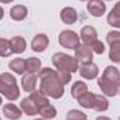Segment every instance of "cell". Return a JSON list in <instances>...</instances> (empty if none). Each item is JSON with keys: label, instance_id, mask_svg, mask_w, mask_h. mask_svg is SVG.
<instances>
[{"label": "cell", "instance_id": "6da1fadb", "mask_svg": "<svg viewBox=\"0 0 120 120\" xmlns=\"http://www.w3.org/2000/svg\"><path fill=\"white\" fill-rule=\"evenodd\" d=\"M39 80H41V92L43 95H48L53 99H60L64 94V84L57 77V71L53 68H42L39 71Z\"/></svg>", "mask_w": 120, "mask_h": 120}, {"label": "cell", "instance_id": "7a4b0ae2", "mask_svg": "<svg viewBox=\"0 0 120 120\" xmlns=\"http://www.w3.org/2000/svg\"><path fill=\"white\" fill-rule=\"evenodd\" d=\"M101 91L106 96H115L120 88V73L113 66H109L105 68L102 77L98 81Z\"/></svg>", "mask_w": 120, "mask_h": 120}, {"label": "cell", "instance_id": "3957f363", "mask_svg": "<svg viewBox=\"0 0 120 120\" xmlns=\"http://www.w3.org/2000/svg\"><path fill=\"white\" fill-rule=\"evenodd\" d=\"M77 101L82 108L92 109V110H96V112H103V110H108V108H109V102L105 96L95 95V94L88 92V91L84 95H81Z\"/></svg>", "mask_w": 120, "mask_h": 120}, {"label": "cell", "instance_id": "277c9868", "mask_svg": "<svg viewBox=\"0 0 120 120\" xmlns=\"http://www.w3.org/2000/svg\"><path fill=\"white\" fill-rule=\"evenodd\" d=\"M0 94H3L8 101H14L20 96V88L13 74L3 73L0 75Z\"/></svg>", "mask_w": 120, "mask_h": 120}, {"label": "cell", "instance_id": "5b68a950", "mask_svg": "<svg viewBox=\"0 0 120 120\" xmlns=\"http://www.w3.org/2000/svg\"><path fill=\"white\" fill-rule=\"evenodd\" d=\"M53 66L59 70V71H67L70 74H73L74 71L78 70V61L77 59L66 55V53H55L52 57Z\"/></svg>", "mask_w": 120, "mask_h": 120}, {"label": "cell", "instance_id": "8992f818", "mask_svg": "<svg viewBox=\"0 0 120 120\" xmlns=\"http://www.w3.org/2000/svg\"><path fill=\"white\" fill-rule=\"evenodd\" d=\"M59 43L66 49H74L75 50L78 48V45H80V38H78V35L74 31L66 30L63 32H60Z\"/></svg>", "mask_w": 120, "mask_h": 120}, {"label": "cell", "instance_id": "52a82bcc", "mask_svg": "<svg viewBox=\"0 0 120 120\" xmlns=\"http://www.w3.org/2000/svg\"><path fill=\"white\" fill-rule=\"evenodd\" d=\"M78 73H80V75H81L82 78H85V80H92V78H95V77L98 75L99 68H98V66L94 64L92 61H90V63H81Z\"/></svg>", "mask_w": 120, "mask_h": 120}, {"label": "cell", "instance_id": "ba28073f", "mask_svg": "<svg viewBox=\"0 0 120 120\" xmlns=\"http://www.w3.org/2000/svg\"><path fill=\"white\" fill-rule=\"evenodd\" d=\"M92 53L94 52L88 45H78V48L75 49V59L81 63H90L92 60Z\"/></svg>", "mask_w": 120, "mask_h": 120}, {"label": "cell", "instance_id": "9c48e42d", "mask_svg": "<svg viewBox=\"0 0 120 120\" xmlns=\"http://www.w3.org/2000/svg\"><path fill=\"white\" fill-rule=\"evenodd\" d=\"M49 45V38L45 34H38L34 36L32 42H31V48L34 52H43Z\"/></svg>", "mask_w": 120, "mask_h": 120}, {"label": "cell", "instance_id": "30bf717a", "mask_svg": "<svg viewBox=\"0 0 120 120\" xmlns=\"http://www.w3.org/2000/svg\"><path fill=\"white\" fill-rule=\"evenodd\" d=\"M87 8H88V11H90L91 15H94V17H101V15H103V13H105V10H106V4H105L102 0H90Z\"/></svg>", "mask_w": 120, "mask_h": 120}, {"label": "cell", "instance_id": "8fae6325", "mask_svg": "<svg viewBox=\"0 0 120 120\" xmlns=\"http://www.w3.org/2000/svg\"><path fill=\"white\" fill-rule=\"evenodd\" d=\"M36 81H38V77H36L35 73H27V74H22L21 84H22L24 91H27V92H32V91H35Z\"/></svg>", "mask_w": 120, "mask_h": 120}, {"label": "cell", "instance_id": "7c38bea8", "mask_svg": "<svg viewBox=\"0 0 120 120\" xmlns=\"http://www.w3.org/2000/svg\"><path fill=\"white\" fill-rule=\"evenodd\" d=\"M60 18H61V21H63L64 24L71 25V24H74V22L77 21L78 14H77V11H75L73 7H64V8L61 10V13H60Z\"/></svg>", "mask_w": 120, "mask_h": 120}, {"label": "cell", "instance_id": "4fadbf2b", "mask_svg": "<svg viewBox=\"0 0 120 120\" xmlns=\"http://www.w3.org/2000/svg\"><path fill=\"white\" fill-rule=\"evenodd\" d=\"M81 38H82L84 43L90 46L92 42H95V41L98 39V32H96V30H95L94 27L87 25V27H84V28L81 30Z\"/></svg>", "mask_w": 120, "mask_h": 120}, {"label": "cell", "instance_id": "5bb4252c", "mask_svg": "<svg viewBox=\"0 0 120 120\" xmlns=\"http://www.w3.org/2000/svg\"><path fill=\"white\" fill-rule=\"evenodd\" d=\"M21 112L22 110L20 108H17L14 103H7L3 108V115L10 120H18L21 117Z\"/></svg>", "mask_w": 120, "mask_h": 120}, {"label": "cell", "instance_id": "9a60e30c", "mask_svg": "<svg viewBox=\"0 0 120 120\" xmlns=\"http://www.w3.org/2000/svg\"><path fill=\"white\" fill-rule=\"evenodd\" d=\"M8 42H10V48H11L13 53H22L27 48V42L22 36H14Z\"/></svg>", "mask_w": 120, "mask_h": 120}, {"label": "cell", "instance_id": "2e32d148", "mask_svg": "<svg viewBox=\"0 0 120 120\" xmlns=\"http://www.w3.org/2000/svg\"><path fill=\"white\" fill-rule=\"evenodd\" d=\"M21 110L24 113L30 115V116H34V115L39 113V110H38V108H36V105H35V102L32 101L31 96H28V98H25V99L21 101Z\"/></svg>", "mask_w": 120, "mask_h": 120}, {"label": "cell", "instance_id": "e0dca14e", "mask_svg": "<svg viewBox=\"0 0 120 120\" xmlns=\"http://www.w3.org/2000/svg\"><path fill=\"white\" fill-rule=\"evenodd\" d=\"M28 14V10L25 6H14L11 10H10V17L14 20V21H22Z\"/></svg>", "mask_w": 120, "mask_h": 120}, {"label": "cell", "instance_id": "ac0fdd59", "mask_svg": "<svg viewBox=\"0 0 120 120\" xmlns=\"http://www.w3.org/2000/svg\"><path fill=\"white\" fill-rule=\"evenodd\" d=\"M30 96L32 98V101L35 102V105H36L38 110H41L45 105H48V103H49V99H48V98H46V95H43L41 91H32Z\"/></svg>", "mask_w": 120, "mask_h": 120}, {"label": "cell", "instance_id": "d6986e66", "mask_svg": "<svg viewBox=\"0 0 120 120\" xmlns=\"http://www.w3.org/2000/svg\"><path fill=\"white\" fill-rule=\"evenodd\" d=\"M87 91H88V87H87L85 82L77 81V82H74V85L71 87V96L75 98V99H78V98H80L81 95H84Z\"/></svg>", "mask_w": 120, "mask_h": 120}, {"label": "cell", "instance_id": "ffe728a7", "mask_svg": "<svg viewBox=\"0 0 120 120\" xmlns=\"http://www.w3.org/2000/svg\"><path fill=\"white\" fill-rule=\"evenodd\" d=\"M8 67L15 71V74H24L25 70H27V66H25V60L24 59H15V60H11Z\"/></svg>", "mask_w": 120, "mask_h": 120}, {"label": "cell", "instance_id": "44dd1931", "mask_svg": "<svg viewBox=\"0 0 120 120\" xmlns=\"http://www.w3.org/2000/svg\"><path fill=\"white\" fill-rule=\"evenodd\" d=\"M25 66H27V73H39L41 71V60L36 59V57H30V59L25 61Z\"/></svg>", "mask_w": 120, "mask_h": 120}, {"label": "cell", "instance_id": "7402d4cb", "mask_svg": "<svg viewBox=\"0 0 120 120\" xmlns=\"http://www.w3.org/2000/svg\"><path fill=\"white\" fill-rule=\"evenodd\" d=\"M39 115H41L43 119H53V117H56V109H55L53 105L48 103V105H45V106L39 110Z\"/></svg>", "mask_w": 120, "mask_h": 120}, {"label": "cell", "instance_id": "603a6c76", "mask_svg": "<svg viewBox=\"0 0 120 120\" xmlns=\"http://www.w3.org/2000/svg\"><path fill=\"white\" fill-rule=\"evenodd\" d=\"M109 59L112 61H115V63H120V42H116V43L110 45Z\"/></svg>", "mask_w": 120, "mask_h": 120}, {"label": "cell", "instance_id": "cb8c5ba5", "mask_svg": "<svg viewBox=\"0 0 120 120\" xmlns=\"http://www.w3.org/2000/svg\"><path fill=\"white\" fill-rule=\"evenodd\" d=\"M11 53H13V50L10 48V42L0 38V56L1 57H8Z\"/></svg>", "mask_w": 120, "mask_h": 120}, {"label": "cell", "instance_id": "d4e9b609", "mask_svg": "<svg viewBox=\"0 0 120 120\" xmlns=\"http://www.w3.org/2000/svg\"><path fill=\"white\" fill-rule=\"evenodd\" d=\"M66 119L67 120H87V115L82 113V112H80V110H75L74 109V110H70L67 113Z\"/></svg>", "mask_w": 120, "mask_h": 120}, {"label": "cell", "instance_id": "484cf974", "mask_svg": "<svg viewBox=\"0 0 120 120\" xmlns=\"http://www.w3.org/2000/svg\"><path fill=\"white\" fill-rule=\"evenodd\" d=\"M106 42L109 45H113L116 42H120V32L119 31H112L106 35Z\"/></svg>", "mask_w": 120, "mask_h": 120}, {"label": "cell", "instance_id": "4316f807", "mask_svg": "<svg viewBox=\"0 0 120 120\" xmlns=\"http://www.w3.org/2000/svg\"><path fill=\"white\" fill-rule=\"evenodd\" d=\"M90 48L92 49V52L94 53H98V55H101V53H103V50H105V46H103V43L101 42V41H95V42H92L90 45Z\"/></svg>", "mask_w": 120, "mask_h": 120}, {"label": "cell", "instance_id": "83f0119b", "mask_svg": "<svg viewBox=\"0 0 120 120\" xmlns=\"http://www.w3.org/2000/svg\"><path fill=\"white\" fill-rule=\"evenodd\" d=\"M57 77H59V80L66 85L67 82H70V80H71V74L70 73H67V71H59L57 70Z\"/></svg>", "mask_w": 120, "mask_h": 120}, {"label": "cell", "instance_id": "f1b7e54d", "mask_svg": "<svg viewBox=\"0 0 120 120\" xmlns=\"http://www.w3.org/2000/svg\"><path fill=\"white\" fill-rule=\"evenodd\" d=\"M108 22H109V25H112V27L120 28V17L113 15L112 13H109V15H108Z\"/></svg>", "mask_w": 120, "mask_h": 120}, {"label": "cell", "instance_id": "f546056e", "mask_svg": "<svg viewBox=\"0 0 120 120\" xmlns=\"http://www.w3.org/2000/svg\"><path fill=\"white\" fill-rule=\"evenodd\" d=\"M113 15H116V17H120V1L119 3H116V6L113 7V10L110 11Z\"/></svg>", "mask_w": 120, "mask_h": 120}, {"label": "cell", "instance_id": "4dcf8cb0", "mask_svg": "<svg viewBox=\"0 0 120 120\" xmlns=\"http://www.w3.org/2000/svg\"><path fill=\"white\" fill-rule=\"evenodd\" d=\"M3 15H4V10H3V8L0 7V20L3 18Z\"/></svg>", "mask_w": 120, "mask_h": 120}, {"label": "cell", "instance_id": "1f68e13d", "mask_svg": "<svg viewBox=\"0 0 120 120\" xmlns=\"http://www.w3.org/2000/svg\"><path fill=\"white\" fill-rule=\"evenodd\" d=\"M96 120H110L109 117H105V116H101V117H98Z\"/></svg>", "mask_w": 120, "mask_h": 120}, {"label": "cell", "instance_id": "d6a6232c", "mask_svg": "<svg viewBox=\"0 0 120 120\" xmlns=\"http://www.w3.org/2000/svg\"><path fill=\"white\" fill-rule=\"evenodd\" d=\"M0 1H1V3H4V4H7V3H11L13 0H0Z\"/></svg>", "mask_w": 120, "mask_h": 120}, {"label": "cell", "instance_id": "836d02e7", "mask_svg": "<svg viewBox=\"0 0 120 120\" xmlns=\"http://www.w3.org/2000/svg\"><path fill=\"white\" fill-rule=\"evenodd\" d=\"M0 105H1V96H0Z\"/></svg>", "mask_w": 120, "mask_h": 120}, {"label": "cell", "instance_id": "e575fe53", "mask_svg": "<svg viewBox=\"0 0 120 120\" xmlns=\"http://www.w3.org/2000/svg\"><path fill=\"white\" fill-rule=\"evenodd\" d=\"M36 120H46V119H36Z\"/></svg>", "mask_w": 120, "mask_h": 120}, {"label": "cell", "instance_id": "d590c367", "mask_svg": "<svg viewBox=\"0 0 120 120\" xmlns=\"http://www.w3.org/2000/svg\"><path fill=\"white\" fill-rule=\"evenodd\" d=\"M81 1H85V0H81Z\"/></svg>", "mask_w": 120, "mask_h": 120}, {"label": "cell", "instance_id": "8d00e7d4", "mask_svg": "<svg viewBox=\"0 0 120 120\" xmlns=\"http://www.w3.org/2000/svg\"><path fill=\"white\" fill-rule=\"evenodd\" d=\"M106 1H110V0H106Z\"/></svg>", "mask_w": 120, "mask_h": 120}, {"label": "cell", "instance_id": "74e56055", "mask_svg": "<svg viewBox=\"0 0 120 120\" xmlns=\"http://www.w3.org/2000/svg\"><path fill=\"white\" fill-rule=\"evenodd\" d=\"M119 120H120V117H119Z\"/></svg>", "mask_w": 120, "mask_h": 120}, {"label": "cell", "instance_id": "f35d334b", "mask_svg": "<svg viewBox=\"0 0 120 120\" xmlns=\"http://www.w3.org/2000/svg\"><path fill=\"white\" fill-rule=\"evenodd\" d=\"M0 120H1V119H0Z\"/></svg>", "mask_w": 120, "mask_h": 120}]
</instances>
